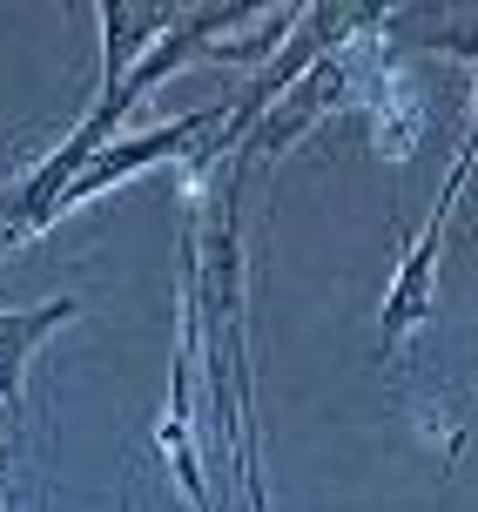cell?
Wrapping results in <instances>:
<instances>
[{
	"label": "cell",
	"instance_id": "obj_1",
	"mask_svg": "<svg viewBox=\"0 0 478 512\" xmlns=\"http://www.w3.org/2000/svg\"><path fill=\"white\" fill-rule=\"evenodd\" d=\"M250 14H256L250 0H243V7H196V14H176V27L135 54L122 81H108V88H101V102L75 122V135H68L41 169H27V176L0 196V250H14V243H27V236L48 230V223H54V196H61V189H68V182H75L101 149H108V128L122 122V115L142 102L162 75H176L182 61L216 54V48H223V27H243Z\"/></svg>",
	"mask_w": 478,
	"mask_h": 512
},
{
	"label": "cell",
	"instance_id": "obj_2",
	"mask_svg": "<svg viewBox=\"0 0 478 512\" xmlns=\"http://www.w3.org/2000/svg\"><path fill=\"white\" fill-rule=\"evenodd\" d=\"M216 122H223V108H189V115H176V122L149 128V135H128V142H115V149H101L88 169H81L61 196H54V223L68 216V209H81L88 196H101L108 182L135 176V169H149V162H169V155H189L196 162L202 149H209V135H216Z\"/></svg>",
	"mask_w": 478,
	"mask_h": 512
},
{
	"label": "cell",
	"instance_id": "obj_3",
	"mask_svg": "<svg viewBox=\"0 0 478 512\" xmlns=\"http://www.w3.org/2000/svg\"><path fill=\"white\" fill-rule=\"evenodd\" d=\"M81 310V297H48V304H27V310H0V411H21V378H27V358L34 344L68 324Z\"/></svg>",
	"mask_w": 478,
	"mask_h": 512
},
{
	"label": "cell",
	"instance_id": "obj_4",
	"mask_svg": "<svg viewBox=\"0 0 478 512\" xmlns=\"http://www.w3.org/2000/svg\"><path fill=\"white\" fill-rule=\"evenodd\" d=\"M189 358H196V324H189V304H182V344H176V371H169V418H162V452L182 472V486L196 499V512H209V479H202L196 438H189Z\"/></svg>",
	"mask_w": 478,
	"mask_h": 512
}]
</instances>
